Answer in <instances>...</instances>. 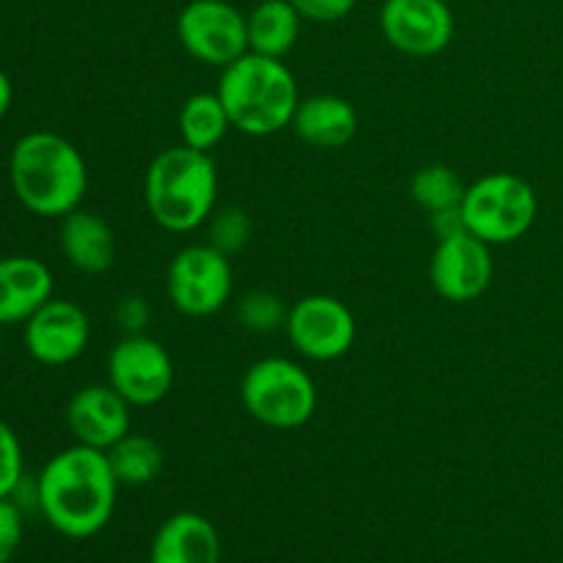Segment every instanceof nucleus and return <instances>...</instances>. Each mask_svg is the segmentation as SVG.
I'll return each mask as SVG.
<instances>
[{
    "mask_svg": "<svg viewBox=\"0 0 563 563\" xmlns=\"http://www.w3.org/2000/svg\"><path fill=\"white\" fill-rule=\"evenodd\" d=\"M38 511L66 539H91L113 520L119 478L108 451L69 445L44 465L36 478Z\"/></svg>",
    "mask_w": 563,
    "mask_h": 563,
    "instance_id": "1",
    "label": "nucleus"
},
{
    "mask_svg": "<svg viewBox=\"0 0 563 563\" xmlns=\"http://www.w3.org/2000/svg\"><path fill=\"white\" fill-rule=\"evenodd\" d=\"M9 179L14 196L38 218H66L80 209L88 165L80 148L58 132H27L11 148Z\"/></svg>",
    "mask_w": 563,
    "mask_h": 563,
    "instance_id": "2",
    "label": "nucleus"
},
{
    "mask_svg": "<svg viewBox=\"0 0 563 563\" xmlns=\"http://www.w3.org/2000/svg\"><path fill=\"white\" fill-rule=\"evenodd\" d=\"M143 203L154 223L170 234H190L207 225L218 209V165L198 148H163L143 176Z\"/></svg>",
    "mask_w": 563,
    "mask_h": 563,
    "instance_id": "3",
    "label": "nucleus"
},
{
    "mask_svg": "<svg viewBox=\"0 0 563 563\" xmlns=\"http://www.w3.org/2000/svg\"><path fill=\"white\" fill-rule=\"evenodd\" d=\"M218 97L229 110L231 126L247 137H273L291 126L300 104V86L284 58L247 49L220 69Z\"/></svg>",
    "mask_w": 563,
    "mask_h": 563,
    "instance_id": "4",
    "label": "nucleus"
},
{
    "mask_svg": "<svg viewBox=\"0 0 563 563\" xmlns=\"http://www.w3.org/2000/svg\"><path fill=\"white\" fill-rule=\"evenodd\" d=\"M240 401L247 416L262 427L291 432L311 421L319 394L306 366L291 357L269 355L251 363L242 374Z\"/></svg>",
    "mask_w": 563,
    "mask_h": 563,
    "instance_id": "5",
    "label": "nucleus"
},
{
    "mask_svg": "<svg viewBox=\"0 0 563 563\" xmlns=\"http://www.w3.org/2000/svg\"><path fill=\"white\" fill-rule=\"evenodd\" d=\"M465 229L482 242L511 245L533 229L539 214V196L533 185L509 170H495L467 185L460 203Z\"/></svg>",
    "mask_w": 563,
    "mask_h": 563,
    "instance_id": "6",
    "label": "nucleus"
},
{
    "mask_svg": "<svg viewBox=\"0 0 563 563\" xmlns=\"http://www.w3.org/2000/svg\"><path fill=\"white\" fill-rule=\"evenodd\" d=\"M168 300L181 317L207 319L229 306L234 295L231 258L209 242L187 245L170 258L165 275Z\"/></svg>",
    "mask_w": 563,
    "mask_h": 563,
    "instance_id": "7",
    "label": "nucleus"
},
{
    "mask_svg": "<svg viewBox=\"0 0 563 563\" xmlns=\"http://www.w3.org/2000/svg\"><path fill=\"white\" fill-rule=\"evenodd\" d=\"M176 36L192 60L225 69L247 53V14L229 0H190L176 16Z\"/></svg>",
    "mask_w": 563,
    "mask_h": 563,
    "instance_id": "8",
    "label": "nucleus"
},
{
    "mask_svg": "<svg viewBox=\"0 0 563 563\" xmlns=\"http://www.w3.org/2000/svg\"><path fill=\"white\" fill-rule=\"evenodd\" d=\"M284 330L297 355L313 363L341 361L357 339L355 313L333 295L300 297L289 308Z\"/></svg>",
    "mask_w": 563,
    "mask_h": 563,
    "instance_id": "9",
    "label": "nucleus"
},
{
    "mask_svg": "<svg viewBox=\"0 0 563 563\" xmlns=\"http://www.w3.org/2000/svg\"><path fill=\"white\" fill-rule=\"evenodd\" d=\"M176 379L174 357L146 333L124 335L108 355V383L130 407H154L170 394Z\"/></svg>",
    "mask_w": 563,
    "mask_h": 563,
    "instance_id": "10",
    "label": "nucleus"
},
{
    "mask_svg": "<svg viewBox=\"0 0 563 563\" xmlns=\"http://www.w3.org/2000/svg\"><path fill=\"white\" fill-rule=\"evenodd\" d=\"M379 31L401 55L432 58L454 42L456 16L445 0H385Z\"/></svg>",
    "mask_w": 563,
    "mask_h": 563,
    "instance_id": "11",
    "label": "nucleus"
},
{
    "mask_svg": "<svg viewBox=\"0 0 563 563\" xmlns=\"http://www.w3.org/2000/svg\"><path fill=\"white\" fill-rule=\"evenodd\" d=\"M493 251L471 231L438 240L429 262L432 289L449 302H473L493 284Z\"/></svg>",
    "mask_w": 563,
    "mask_h": 563,
    "instance_id": "12",
    "label": "nucleus"
},
{
    "mask_svg": "<svg viewBox=\"0 0 563 563\" xmlns=\"http://www.w3.org/2000/svg\"><path fill=\"white\" fill-rule=\"evenodd\" d=\"M91 341V319L77 302H44L25 322V350L42 366H66L86 352Z\"/></svg>",
    "mask_w": 563,
    "mask_h": 563,
    "instance_id": "13",
    "label": "nucleus"
},
{
    "mask_svg": "<svg viewBox=\"0 0 563 563\" xmlns=\"http://www.w3.org/2000/svg\"><path fill=\"white\" fill-rule=\"evenodd\" d=\"M130 401L113 385H86L66 405V427L80 445L110 451L130 434Z\"/></svg>",
    "mask_w": 563,
    "mask_h": 563,
    "instance_id": "14",
    "label": "nucleus"
},
{
    "mask_svg": "<svg viewBox=\"0 0 563 563\" xmlns=\"http://www.w3.org/2000/svg\"><path fill=\"white\" fill-rule=\"evenodd\" d=\"M223 544L212 522L198 511H176L157 528L148 563H220Z\"/></svg>",
    "mask_w": 563,
    "mask_h": 563,
    "instance_id": "15",
    "label": "nucleus"
},
{
    "mask_svg": "<svg viewBox=\"0 0 563 563\" xmlns=\"http://www.w3.org/2000/svg\"><path fill=\"white\" fill-rule=\"evenodd\" d=\"M53 300V273L33 256L0 258V324H25Z\"/></svg>",
    "mask_w": 563,
    "mask_h": 563,
    "instance_id": "16",
    "label": "nucleus"
},
{
    "mask_svg": "<svg viewBox=\"0 0 563 563\" xmlns=\"http://www.w3.org/2000/svg\"><path fill=\"white\" fill-rule=\"evenodd\" d=\"M291 130L306 146L335 152L357 135V113L350 99L335 93H313L300 99Z\"/></svg>",
    "mask_w": 563,
    "mask_h": 563,
    "instance_id": "17",
    "label": "nucleus"
},
{
    "mask_svg": "<svg viewBox=\"0 0 563 563\" xmlns=\"http://www.w3.org/2000/svg\"><path fill=\"white\" fill-rule=\"evenodd\" d=\"M60 253L66 262L86 275L108 273L115 262V234L108 220L88 209H75L60 218Z\"/></svg>",
    "mask_w": 563,
    "mask_h": 563,
    "instance_id": "18",
    "label": "nucleus"
},
{
    "mask_svg": "<svg viewBox=\"0 0 563 563\" xmlns=\"http://www.w3.org/2000/svg\"><path fill=\"white\" fill-rule=\"evenodd\" d=\"M306 16L289 0H262L247 14V47L251 53L286 58L300 42Z\"/></svg>",
    "mask_w": 563,
    "mask_h": 563,
    "instance_id": "19",
    "label": "nucleus"
},
{
    "mask_svg": "<svg viewBox=\"0 0 563 563\" xmlns=\"http://www.w3.org/2000/svg\"><path fill=\"white\" fill-rule=\"evenodd\" d=\"M176 121H179L181 143L209 154L234 130L229 119V110H225L218 91H198L192 97H187L185 104L179 108V119Z\"/></svg>",
    "mask_w": 563,
    "mask_h": 563,
    "instance_id": "20",
    "label": "nucleus"
},
{
    "mask_svg": "<svg viewBox=\"0 0 563 563\" xmlns=\"http://www.w3.org/2000/svg\"><path fill=\"white\" fill-rule=\"evenodd\" d=\"M108 460L121 487L132 489L157 482V476L163 473L165 465V454L163 449H159L157 440H152L148 434L135 432L124 434V438L108 451Z\"/></svg>",
    "mask_w": 563,
    "mask_h": 563,
    "instance_id": "21",
    "label": "nucleus"
},
{
    "mask_svg": "<svg viewBox=\"0 0 563 563\" xmlns=\"http://www.w3.org/2000/svg\"><path fill=\"white\" fill-rule=\"evenodd\" d=\"M467 185L449 165H423L410 179V196L427 214L460 209Z\"/></svg>",
    "mask_w": 563,
    "mask_h": 563,
    "instance_id": "22",
    "label": "nucleus"
},
{
    "mask_svg": "<svg viewBox=\"0 0 563 563\" xmlns=\"http://www.w3.org/2000/svg\"><path fill=\"white\" fill-rule=\"evenodd\" d=\"M286 317H289V308L269 289H251L236 302V319H240V324L247 333H278L286 324Z\"/></svg>",
    "mask_w": 563,
    "mask_h": 563,
    "instance_id": "23",
    "label": "nucleus"
},
{
    "mask_svg": "<svg viewBox=\"0 0 563 563\" xmlns=\"http://www.w3.org/2000/svg\"><path fill=\"white\" fill-rule=\"evenodd\" d=\"M253 236V220L245 209L240 207H225L214 209L212 218L207 220V242L218 247L225 256H236L251 245Z\"/></svg>",
    "mask_w": 563,
    "mask_h": 563,
    "instance_id": "24",
    "label": "nucleus"
},
{
    "mask_svg": "<svg viewBox=\"0 0 563 563\" xmlns=\"http://www.w3.org/2000/svg\"><path fill=\"white\" fill-rule=\"evenodd\" d=\"M25 476L22 467V445L16 440L14 429L0 421V498H11L16 484Z\"/></svg>",
    "mask_w": 563,
    "mask_h": 563,
    "instance_id": "25",
    "label": "nucleus"
},
{
    "mask_svg": "<svg viewBox=\"0 0 563 563\" xmlns=\"http://www.w3.org/2000/svg\"><path fill=\"white\" fill-rule=\"evenodd\" d=\"M22 544V509L11 498H0V563H11Z\"/></svg>",
    "mask_w": 563,
    "mask_h": 563,
    "instance_id": "26",
    "label": "nucleus"
},
{
    "mask_svg": "<svg viewBox=\"0 0 563 563\" xmlns=\"http://www.w3.org/2000/svg\"><path fill=\"white\" fill-rule=\"evenodd\" d=\"M115 322L124 330V335L143 333L146 324L152 322V306L141 295H124L119 300V306H115Z\"/></svg>",
    "mask_w": 563,
    "mask_h": 563,
    "instance_id": "27",
    "label": "nucleus"
},
{
    "mask_svg": "<svg viewBox=\"0 0 563 563\" xmlns=\"http://www.w3.org/2000/svg\"><path fill=\"white\" fill-rule=\"evenodd\" d=\"M308 22H335L344 20L357 0H289Z\"/></svg>",
    "mask_w": 563,
    "mask_h": 563,
    "instance_id": "28",
    "label": "nucleus"
},
{
    "mask_svg": "<svg viewBox=\"0 0 563 563\" xmlns=\"http://www.w3.org/2000/svg\"><path fill=\"white\" fill-rule=\"evenodd\" d=\"M429 225H432L438 240H445V236H454V234H462V231H467L465 220H462V209H449V212L429 214Z\"/></svg>",
    "mask_w": 563,
    "mask_h": 563,
    "instance_id": "29",
    "label": "nucleus"
},
{
    "mask_svg": "<svg viewBox=\"0 0 563 563\" xmlns=\"http://www.w3.org/2000/svg\"><path fill=\"white\" fill-rule=\"evenodd\" d=\"M11 99H14V86H11V80L5 71H0V121H3V115L9 113Z\"/></svg>",
    "mask_w": 563,
    "mask_h": 563,
    "instance_id": "30",
    "label": "nucleus"
},
{
    "mask_svg": "<svg viewBox=\"0 0 563 563\" xmlns=\"http://www.w3.org/2000/svg\"><path fill=\"white\" fill-rule=\"evenodd\" d=\"M0 328H3V324H0ZM0 350H3V333H0Z\"/></svg>",
    "mask_w": 563,
    "mask_h": 563,
    "instance_id": "31",
    "label": "nucleus"
}]
</instances>
